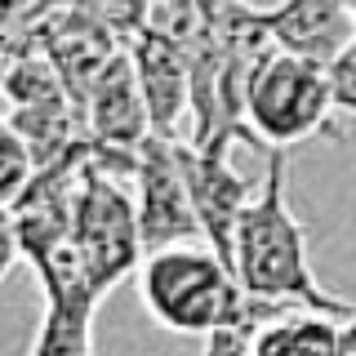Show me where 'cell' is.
I'll use <instances>...</instances> for the list:
<instances>
[{"label": "cell", "mask_w": 356, "mask_h": 356, "mask_svg": "<svg viewBox=\"0 0 356 356\" xmlns=\"http://www.w3.org/2000/svg\"><path fill=\"white\" fill-rule=\"evenodd\" d=\"M138 294L165 330L200 334L209 352H250L254 330L289 312V303L254 298L205 241L170 245L143 259Z\"/></svg>", "instance_id": "1"}, {"label": "cell", "mask_w": 356, "mask_h": 356, "mask_svg": "<svg viewBox=\"0 0 356 356\" xmlns=\"http://www.w3.org/2000/svg\"><path fill=\"white\" fill-rule=\"evenodd\" d=\"M236 267L241 285L254 298L267 303H289V307H312V312H330V316L348 321L356 303L330 294L316 281L307 263V227L294 218L289 209V161L285 147L267 152V178L263 192L245 205L241 227H236Z\"/></svg>", "instance_id": "2"}, {"label": "cell", "mask_w": 356, "mask_h": 356, "mask_svg": "<svg viewBox=\"0 0 356 356\" xmlns=\"http://www.w3.org/2000/svg\"><path fill=\"white\" fill-rule=\"evenodd\" d=\"M334 85H330V67L298 58V54H272L267 67L259 72V81L250 89V129L259 138L263 152L272 147H289L303 138H325L339 143L343 129L334 125Z\"/></svg>", "instance_id": "3"}, {"label": "cell", "mask_w": 356, "mask_h": 356, "mask_svg": "<svg viewBox=\"0 0 356 356\" xmlns=\"http://www.w3.org/2000/svg\"><path fill=\"white\" fill-rule=\"evenodd\" d=\"M76 245L85 254L89 281L98 285V294H111L129 272H138V263L147 259L143 250V227H138V200L125 192V178L107 174L103 165L89 161L81 192H76V218H72Z\"/></svg>", "instance_id": "4"}, {"label": "cell", "mask_w": 356, "mask_h": 356, "mask_svg": "<svg viewBox=\"0 0 356 356\" xmlns=\"http://www.w3.org/2000/svg\"><path fill=\"white\" fill-rule=\"evenodd\" d=\"M134 187H138V227H143V250H170V245H196L205 241V227L196 218L192 205V187L183 178V165H178V147L174 138H161V134H147L138 147V174H134Z\"/></svg>", "instance_id": "5"}, {"label": "cell", "mask_w": 356, "mask_h": 356, "mask_svg": "<svg viewBox=\"0 0 356 356\" xmlns=\"http://www.w3.org/2000/svg\"><path fill=\"white\" fill-rule=\"evenodd\" d=\"M178 147V165H183V178L192 187V205L196 218L205 227V245L218 254L222 263L236 259V227L245 205L254 200L250 178H241L232 170V147H196L192 138H174ZM236 272V267H232Z\"/></svg>", "instance_id": "6"}, {"label": "cell", "mask_w": 356, "mask_h": 356, "mask_svg": "<svg viewBox=\"0 0 356 356\" xmlns=\"http://www.w3.org/2000/svg\"><path fill=\"white\" fill-rule=\"evenodd\" d=\"M85 120L89 134L107 147H143V138L152 134V111L147 98H143V81L129 49H120L94 76V85L85 94Z\"/></svg>", "instance_id": "7"}, {"label": "cell", "mask_w": 356, "mask_h": 356, "mask_svg": "<svg viewBox=\"0 0 356 356\" xmlns=\"http://www.w3.org/2000/svg\"><path fill=\"white\" fill-rule=\"evenodd\" d=\"M129 54H134V67H138L147 111H152V134L178 138L183 116H192V54L183 44H174L170 36H161L156 27L143 31L129 44Z\"/></svg>", "instance_id": "8"}, {"label": "cell", "mask_w": 356, "mask_h": 356, "mask_svg": "<svg viewBox=\"0 0 356 356\" xmlns=\"http://www.w3.org/2000/svg\"><path fill=\"white\" fill-rule=\"evenodd\" d=\"M267 22L285 54L325 67L356 40V9H348L343 0H285L267 9Z\"/></svg>", "instance_id": "9"}, {"label": "cell", "mask_w": 356, "mask_h": 356, "mask_svg": "<svg viewBox=\"0 0 356 356\" xmlns=\"http://www.w3.org/2000/svg\"><path fill=\"white\" fill-rule=\"evenodd\" d=\"M120 49H125V44L111 36V31L94 14H85L81 5H72L58 18L49 44H44V54H49V63L58 67L67 94H72L81 107H85V94H89V85H94V76L103 72V67L116 58Z\"/></svg>", "instance_id": "10"}, {"label": "cell", "mask_w": 356, "mask_h": 356, "mask_svg": "<svg viewBox=\"0 0 356 356\" xmlns=\"http://www.w3.org/2000/svg\"><path fill=\"white\" fill-rule=\"evenodd\" d=\"M5 125H14L36 152V165H54L67 152H76L81 143H89V120L85 107L76 98H54V103L36 107H5Z\"/></svg>", "instance_id": "11"}, {"label": "cell", "mask_w": 356, "mask_h": 356, "mask_svg": "<svg viewBox=\"0 0 356 356\" xmlns=\"http://www.w3.org/2000/svg\"><path fill=\"white\" fill-rule=\"evenodd\" d=\"M339 339H343V316L289 307L254 330L250 352H339Z\"/></svg>", "instance_id": "12"}, {"label": "cell", "mask_w": 356, "mask_h": 356, "mask_svg": "<svg viewBox=\"0 0 356 356\" xmlns=\"http://www.w3.org/2000/svg\"><path fill=\"white\" fill-rule=\"evenodd\" d=\"M54 98H72L58 76V67L49 63V54H22V58L5 63V103L9 107H36L54 103Z\"/></svg>", "instance_id": "13"}, {"label": "cell", "mask_w": 356, "mask_h": 356, "mask_svg": "<svg viewBox=\"0 0 356 356\" xmlns=\"http://www.w3.org/2000/svg\"><path fill=\"white\" fill-rule=\"evenodd\" d=\"M76 5L85 9V14H94L103 27L116 36L120 44H129L147 31V22H152V5L156 0H76Z\"/></svg>", "instance_id": "14"}, {"label": "cell", "mask_w": 356, "mask_h": 356, "mask_svg": "<svg viewBox=\"0 0 356 356\" xmlns=\"http://www.w3.org/2000/svg\"><path fill=\"white\" fill-rule=\"evenodd\" d=\"M36 152H31V143L22 138L14 125H5V174H0V205H18V196L31 187V178H36Z\"/></svg>", "instance_id": "15"}, {"label": "cell", "mask_w": 356, "mask_h": 356, "mask_svg": "<svg viewBox=\"0 0 356 356\" xmlns=\"http://www.w3.org/2000/svg\"><path fill=\"white\" fill-rule=\"evenodd\" d=\"M330 85H334V107L356 116V40L330 63Z\"/></svg>", "instance_id": "16"}, {"label": "cell", "mask_w": 356, "mask_h": 356, "mask_svg": "<svg viewBox=\"0 0 356 356\" xmlns=\"http://www.w3.org/2000/svg\"><path fill=\"white\" fill-rule=\"evenodd\" d=\"M339 352H356V312L343 321V339H339Z\"/></svg>", "instance_id": "17"}]
</instances>
